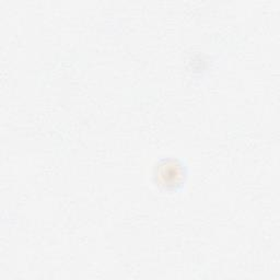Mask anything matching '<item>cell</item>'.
<instances>
[{
  "mask_svg": "<svg viewBox=\"0 0 280 280\" xmlns=\"http://www.w3.org/2000/svg\"><path fill=\"white\" fill-rule=\"evenodd\" d=\"M160 175L165 183H174V182L177 183L178 180L181 178V167L174 163L165 164L161 167Z\"/></svg>",
  "mask_w": 280,
  "mask_h": 280,
  "instance_id": "cell-1",
  "label": "cell"
}]
</instances>
